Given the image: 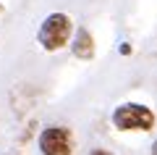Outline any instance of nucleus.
<instances>
[{
	"label": "nucleus",
	"mask_w": 157,
	"mask_h": 155,
	"mask_svg": "<svg viewBox=\"0 0 157 155\" xmlns=\"http://www.w3.org/2000/svg\"><path fill=\"white\" fill-rule=\"evenodd\" d=\"M89 155H113V153H110V150H102V147H100V150H92Z\"/></svg>",
	"instance_id": "obj_5"
},
{
	"label": "nucleus",
	"mask_w": 157,
	"mask_h": 155,
	"mask_svg": "<svg viewBox=\"0 0 157 155\" xmlns=\"http://www.w3.org/2000/svg\"><path fill=\"white\" fill-rule=\"evenodd\" d=\"M152 155H157V139H155V145H152Z\"/></svg>",
	"instance_id": "obj_7"
},
{
	"label": "nucleus",
	"mask_w": 157,
	"mask_h": 155,
	"mask_svg": "<svg viewBox=\"0 0 157 155\" xmlns=\"http://www.w3.org/2000/svg\"><path fill=\"white\" fill-rule=\"evenodd\" d=\"M121 53H123V55H128V53H131V45L123 42V45H121Z\"/></svg>",
	"instance_id": "obj_6"
},
{
	"label": "nucleus",
	"mask_w": 157,
	"mask_h": 155,
	"mask_svg": "<svg viewBox=\"0 0 157 155\" xmlns=\"http://www.w3.org/2000/svg\"><path fill=\"white\" fill-rule=\"evenodd\" d=\"M73 55L81 58V61H89L94 55V37L86 27H78L73 34Z\"/></svg>",
	"instance_id": "obj_4"
},
{
	"label": "nucleus",
	"mask_w": 157,
	"mask_h": 155,
	"mask_svg": "<svg viewBox=\"0 0 157 155\" xmlns=\"http://www.w3.org/2000/svg\"><path fill=\"white\" fill-rule=\"evenodd\" d=\"M42 155H73V134L68 126H45L39 134Z\"/></svg>",
	"instance_id": "obj_3"
},
{
	"label": "nucleus",
	"mask_w": 157,
	"mask_h": 155,
	"mask_svg": "<svg viewBox=\"0 0 157 155\" xmlns=\"http://www.w3.org/2000/svg\"><path fill=\"white\" fill-rule=\"evenodd\" d=\"M110 121L118 132H149L157 118L152 113V108L141 105V103H121L113 111Z\"/></svg>",
	"instance_id": "obj_1"
},
{
	"label": "nucleus",
	"mask_w": 157,
	"mask_h": 155,
	"mask_svg": "<svg viewBox=\"0 0 157 155\" xmlns=\"http://www.w3.org/2000/svg\"><path fill=\"white\" fill-rule=\"evenodd\" d=\"M73 34V21L68 13H50L45 21L39 24V32H37V39L39 45L47 50V53H55V50L66 47L68 39Z\"/></svg>",
	"instance_id": "obj_2"
},
{
	"label": "nucleus",
	"mask_w": 157,
	"mask_h": 155,
	"mask_svg": "<svg viewBox=\"0 0 157 155\" xmlns=\"http://www.w3.org/2000/svg\"><path fill=\"white\" fill-rule=\"evenodd\" d=\"M0 13H3V3H0Z\"/></svg>",
	"instance_id": "obj_8"
}]
</instances>
